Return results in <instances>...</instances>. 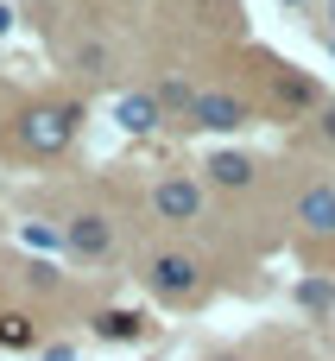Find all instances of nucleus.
<instances>
[{
	"mask_svg": "<svg viewBox=\"0 0 335 361\" xmlns=\"http://www.w3.org/2000/svg\"><path fill=\"white\" fill-rule=\"evenodd\" d=\"M70 133H76V108H25V121H19V140L32 152H63Z\"/></svg>",
	"mask_w": 335,
	"mask_h": 361,
	"instance_id": "f257e3e1",
	"label": "nucleus"
},
{
	"mask_svg": "<svg viewBox=\"0 0 335 361\" xmlns=\"http://www.w3.org/2000/svg\"><path fill=\"white\" fill-rule=\"evenodd\" d=\"M152 209H158L165 222H196V216H203V184H196V178H165V184L152 190Z\"/></svg>",
	"mask_w": 335,
	"mask_h": 361,
	"instance_id": "f03ea898",
	"label": "nucleus"
},
{
	"mask_svg": "<svg viewBox=\"0 0 335 361\" xmlns=\"http://www.w3.org/2000/svg\"><path fill=\"white\" fill-rule=\"evenodd\" d=\"M190 121H196V127H209V133H234V127H247V108H241L234 95L203 89V95H196V108H190Z\"/></svg>",
	"mask_w": 335,
	"mask_h": 361,
	"instance_id": "7ed1b4c3",
	"label": "nucleus"
},
{
	"mask_svg": "<svg viewBox=\"0 0 335 361\" xmlns=\"http://www.w3.org/2000/svg\"><path fill=\"white\" fill-rule=\"evenodd\" d=\"M196 279H203V273H196L190 254H158V260H152V286H158L165 298H190Z\"/></svg>",
	"mask_w": 335,
	"mask_h": 361,
	"instance_id": "20e7f679",
	"label": "nucleus"
},
{
	"mask_svg": "<svg viewBox=\"0 0 335 361\" xmlns=\"http://www.w3.org/2000/svg\"><path fill=\"white\" fill-rule=\"evenodd\" d=\"M63 235H70V247H76L82 260H101V254L114 247V228H108V216H95V209H89V216H76Z\"/></svg>",
	"mask_w": 335,
	"mask_h": 361,
	"instance_id": "39448f33",
	"label": "nucleus"
},
{
	"mask_svg": "<svg viewBox=\"0 0 335 361\" xmlns=\"http://www.w3.org/2000/svg\"><path fill=\"white\" fill-rule=\"evenodd\" d=\"M298 222H304L310 235H335V190H329V184L298 197Z\"/></svg>",
	"mask_w": 335,
	"mask_h": 361,
	"instance_id": "423d86ee",
	"label": "nucleus"
},
{
	"mask_svg": "<svg viewBox=\"0 0 335 361\" xmlns=\"http://www.w3.org/2000/svg\"><path fill=\"white\" fill-rule=\"evenodd\" d=\"M158 108H165L158 95H120V108H114V114H120V127H127V133H152V127H158Z\"/></svg>",
	"mask_w": 335,
	"mask_h": 361,
	"instance_id": "0eeeda50",
	"label": "nucleus"
},
{
	"mask_svg": "<svg viewBox=\"0 0 335 361\" xmlns=\"http://www.w3.org/2000/svg\"><path fill=\"white\" fill-rule=\"evenodd\" d=\"M146 330V317H133V311H101L95 317V336H108V343H133Z\"/></svg>",
	"mask_w": 335,
	"mask_h": 361,
	"instance_id": "6e6552de",
	"label": "nucleus"
},
{
	"mask_svg": "<svg viewBox=\"0 0 335 361\" xmlns=\"http://www.w3.org/2000/svg\"><path fill=\"white\" fill-rule=\"evenodd\" d=\"M209 178H215V184H228V190H241V184L253 178V165H247L241 152H215V159H209Z\"/></svg>",
	"mask_w": 335,
	"mask_h": 361,
	"instance_id": "1a4fd4ad",
	"label": "nucleus"
},
{
	"mask_svg": "<svg viewBox=\"0 0 335 361\" xmlns=\"http://www.w3.org/2000/svg\"><path fill=\"white\" fill-rule=\"evenodd\" d=\"M279 102L310 108V102H317V82H310V76H279Z\"/></svg>",
	"mask_w": 335,
	"mask_h": 361,
	"instance_id": "9d476101",
	"label": "nucleus"
},
{
	"mask_svg": "<svg viewBox=\"0 0 335 361\" xmlns=\"http://www.w3.org/2000/svg\"><path fill=\"white\" fill-rule=\"evenodd\" d=\"M25 343H32V317L6 311V317H0V349H25Z\"/></svg>",
	"mask_w": 335,
	"mask_h": 361,
	"instance_id": "9b49d317",
	"label": "nucleus"
},
{
	"mask_svg": "<svg viewBox=\"0 0 335 361\" xmlns=\"http://www.w3.org/2000/svg\"><path fill=\"white\" fill-rule=\"evenodd\" d=\"M63 241H70L63 228H44V222H25V247H44V254H51V247H63Z\"/></svg>",
	"mask_w": 335,
	"mask_h": 361,
	"instance_id": "f8f14e48",
	"label": "nucleus"
},
{
	"mask_svg": "<svg viewBox=\"0 0 335 361\" xmlns=\"http://www.w3.org/2000/svg\"><path fill=\"white\" fill-rule=\"evenodd\" d=\"M329 298H335V292L323 286V279H310V286H298V305H310V311H323Z\"/></svg>",
	"mask_w": 335,
	"mask_h": 361,
	"instance_id": "ddd939ff",
	"label": "nucleus"
},
{
	"mask_svg": "<svg viewBox=\"0 0 335 361\" xmlns=\"http://www.w3.org/2000/svg\"><path fill=\"white\" fill-rule=\"evenodd\" d=\"M76 63H82L89 76H101V70H108V51H101V44H82V51H76Z\"/></svg>",
	"mask_w": 335,
	"mask_h": 361,
	"instance_id": "4468645a",
	"label": "nucleus"
},
{
	"mask_svg": "<svg viewBox=\"0 0 335 361\" xmlns=\"http://www.w3.org/2000/svg\"><path fill=\"white\" fill-rule=\"evenodd\" d=\"M323 140L335 146V108H323Z\"/></svg>",
	"mask_w": 335,
	"mask_h": 361,
	"instance_id": "2eb2a0df",
	"label": "nucleus"
},
{
	"mask_svg": "<svg viewBox=\"0 0 335 361\" xmlns=\"http://www.w3.org/2000/svg\"><path fill=\"white\" fill-rule=\"evenodd\" d=\"M6 25H13V6H0V32H6Z\"/></svg>",
	"mask_w": 335,
	"mask_h": 361,
	"instance_id": "dca6fc26",
	"label": "nucleus"
},
{
	"mask_svg": "<svg viewBox=\"0 0 335 361\" xmlns=\"http://www.w3.org/2000/svg\"><path fill=\"white\" fill-rule=\"evenodd\" d=\"M215 361H241V355H215Z\"/></svg>",
	"mask_w": 335,
	"mask_h": 361,
	"instance_id": "f3484780",
	"label": "nucleus"
},
{
	"mask_svg": "<svg viewBox=\"0 0 335 361\" xmlns=\"http://www.w3.org/2000/svg\"><path fill=\"white\" fill-rule=\"evenodd\" d=\"M285 6H304V0H285Z\"/></svg>",
	"mask_w": 335,
	"mask_h": 361,
	"instance_id": "a211bd4d",
	"label": "nucleus"
}]
</instances>
